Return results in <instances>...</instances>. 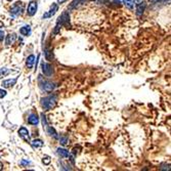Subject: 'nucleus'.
Masks as SVG:
<instances>
[{
  "instance_id": "obj_5",
  "label": "nucleus",
  "mask_w": 171,
  "mask_h": 171,
  "mask_svg": "<svg viewBox=\"0 0 171 171\" xmlns=\"http://www.w3.org/2000/svg\"><path fill=\"white\" fill-rule=\"evenodd\" d=\"M41 68H42V72H43V74H44L45 76H51L52 75V72H53V70H52V67L50 66L49 64H44V63H43L42 65H41Z\"/></svg>"
},
{
  "instance_id": "obj_17",
  "label": "nucleus",
  "mask_w": 171,
  "mask_h": 171,
  "mask_svg": "<svg viewBox=\"0 0 171 171\" xmlns=\"http://www.w3.org/2000/svg\"><path fill=\"white\" fill-rule=\"evenodd\" d=\"M32 147H33L34 149L42 148V147H43V141H40V139H35L34 141H32Z\"/></svg>"
},
{
  "instance_id": "obj_26",
  "label": "nucleus",
  "mask_w": 171,
  "mask_h": 171,
  "mask_svg": "<svg viewBox=\"0 0 171 171\" xmlns=\"http://www.w3.org/2000/svg\"><path fill=\"white\" fill-rule=\"evenodd\" d=\"M170 0H160V2H162V3H165V2H169Z\"/></svg>"
},
{
  "instance_id": "obj_8",
  "label": "nucleus",
  "mask_w": 171,
  "mask_h": 171,
  "mask_svg": "<svg viewBox=\"0 0 171 171\" xmlns=\"http://www.w3.org/2000/svg\"><path fill=\"white\" fill-rule=\"evenodd\" d=\"M17 83V78H14V79H7V80H4L2 83H1V85H2L4 88H9V87H12L14 84Z\"/></svg>"
},
{
  "instance_id": "obj_4",
  "label": "nucleus",
  "mask_w": 171,
  "mask_h": 171,
  "mask_svg": "<svg viewBox=\"0 0 171 171\" xmlns=\"http://www.w3.org/2000/svg\"><path fill=\"white\" fill-rule=\"evenodd\" d=\"M40 86H41V88L44 90V91H46V92H50V91H52L54 88L56 87V85L54 84V83H52V82H49V81H43V82H41L40 83Z\"/></svg>"
},
{
  "instance_id": "obj_13",
  "label": "nucleus",
  "mask_w": 171,
  "mask_h": 171,
  "mask_svg": "<svg viewBox=\"0 0 171 171\" xmlns=\"http://www.w3.org/2000/svg\"><path fill=\"white\" fill-rule=\"evenodd\" d=\"M84 0H73V2L70 4V6L68 7V9L69 10H73V9H75L76 7L78 6L79 4H81V3L83 2Z\"/></svg>"
},
{
  "instance_id": "obj_16",
  "label": "nucleus",
  "mask_w": 171,
  "mask_h": 171,
  "mask_svg": "<svg viewBox=\"0 0 171 171\" xmlns=\"http://www.w3.org/2000/svg\"><path fill=\"white\" fill-rule=\"evenodd\" d=\"M34 62H35V56L32 54V55H30L28 59H27V67H28L29 69H31L33 67Z\"/></svg>"
},
{
  "instance_id": "obj_25",
  "label": "nucleus",
  "mask_w": 171,
  "mask_h": 171,
  "mask_svg": "<svg viewBox=\"0 0 171 171\" xmlns=\"http://www.w3.org/2000/svg\"><path fill=\"white\" fill-rule=\"evenodd\" d=\"M4 39V33H3L2 31H0V42Z\"/></svg>"
},
{
  "instance_id": "obj_10",
  "label": "nucleus",
  "mask_w": 171,
  "mask_h": 171,
  "mask_svg": "<svg viewBox=\"0 0 171 171\" xmlns=\"http://www.w3.org/2000/svg\"><path fill=\"white\" fill-rule=\"evenodd\" d=\"M16 40H17V35H16V34H14V33L8 34V35L6 36L5 43H6V45H10V44H12V43H14Z\"/></svg>"
},
{
  "instance_id": "obj_22",
  "label": "nucleus",
  "mask_w": 171,
  "mask_h": 171,
  "mask_svg": "<svg viewBox=\"0 0 171 171\" xmlns=\"http://www.w3.org/2000/svg\"><path fill=\"white\" fill-rule=\"evenodd\" d=\"M42 161H43V163H44V165H48L50 163V161H51V159H50L49 156H44Z\"/></svg>"
},
{
  "instance_id": "obj_20",
  "label": "nucleus",
  "mask_w": 171,
  "mask_h": 171,
  "mask_svg": "<svg viewBox=\"0 0 171 171\" xmlns=\"http://www.w3.org/2000/svg\"><path fill=\"white\" fill-rule=\"evenodd\" d=\"M9 73V71H8V69L6 68H2L0 69V78H2L3 76H6L7 74Z\"/></svg>"
},
{
  "instance_id": "obj_23",
  "label": "nucleus",
  "mask_w": 171,
  "mask_h": 171,
  "mask_svg": "<svg viewBox=\"0 0 171 171\" xmlns=\"http://www.w3.org/2000/svg\"><path fill=\"white\" fill-rule=\"evenodd\" d=\"M59 141H61V143H62L63 145H66L67 143H68V138H67V137H61Z\"/></svg>"
},
{
  "instance_id": "obj_1",
  "label": "nucleus",
  "mask_w": 171,
  "mask_h": 171,
  "mask_svg": "<svg viewBox=\"0 0 171 171\" xmlns=\"http://www.w3.org/2000/svg\"><path fill=\"white\" fill-rule=\"evenodd\" d=\"M69 22H70V16H69V14L67 11L63 12V14H62L61 16L59 17V19H57V22H56V25H55V28H54L52 34H53V35L59 34V30H61L62 27L69 25Z\"/></svg>"
},
{
  "instance_id": "obj_19",
  "label": "nucleus",
  "mask_w": 171,
  "mask_h": 171,
  "mask_svg": "<svg viewBox=\"0 0 171 171\" xmlns=\"http://www.w3.org/2000/svg\"><path fill=\"white\" fill-rule=\"evenodd\" d=\"M47 132H48V134L53 136L54 138H57V133H56V131L52 128V127H47Z\"/></svg>"
},
{
  "instance_id": "obj_30",
  "label": "nucleus",
  "mask_w": 171,
  "mask_h": 171,
  "mask_svg": "<svg viewBox=\"0 0 171 171\" xmlns=\"http://www.w3.org/2000/svg\"><path fill=\"white\" fill-rule=\"evenodd\" d=\"M136 1H137V2H141V1H143V0H136Z\"/></svg>"
},
{
  "instance_id": "obj_14",
  "label": "nucleus",
  "mask_w": 171,
  "mask_h": 171,
  "mask_svg": "<svg viewBox=\"0 0 171 171\" xmlns=\"http://www.w3.org/2000/svg\"><path fill=\"white\" fill-rule=\"evenodd\" d=\"M57 154H59L62 158H68L69 156H70L68 151L65 150V149H61V148L57 149Z\"/></svg>"
},
{
  "instance_id": "obj_9",
  "label": "nucleus",
  "mask_w": 171,
  "mask_h": 171,
  "mask_svg": "<svg viewBox=\"0 0 171 171\" xmlns=\"http://www.w3.org/2000/svg\"><path fill=\"white\" fill-rule=\"evenodd\" d=\"M28 122H29V124L31 125H38L39 124V118H38V116L36 115V114H31V115L29 116Z\"/></svg>"
},
{
  "instance_id": "obj_18",
  "label": "nucleus",
  "mask_w": 171,
  "mask_h": 171,
  "mask_svg": "<svg viewBox=\"0 0 171 171\" xmlns=\"http://www.w3.org/2000/svg\"><path fill=\"white\" fill-rule=\"evenodd\" d=\"M124 4L128 7L129 9H132L134 6V0H123Z\"/></svg>"
},
{
  "instance_id": "obj_3",
  "label": "nucleus",
  "mask_w": 171,
  "mask_h": 171,
  "mask_svg": "<svg viewBox=\"0 0 171 171\" xmlns=\"http://www.w3.org/2000/svg\"><path fill=\"white\" fill-rule=\"evenodd\" d=\"M37 11V0H31V2L28 5V9H27V14L30 17H33L34 14Z\"/></svg>"
},
{
  "instance_id": "obj_15",
  "label": "nucleus",
  "mask_w": 171,
  "mask_h": 171,
  "mask_svg": "<svg viewBox=\"0 0 171 171\" xmlns=\"http://www.w3.org/2000/svg\"><path fill=\"white\" fill-rule=\"evenodd\" d=\"M20 33H21L23 36H28L29 34L31 33L30 27H29V26H25V27H23V28H21V30H20Z\"/></svg>"
},
{
  "instance_id": "obj_2",
  "label": "nucleus",
  "mask_w": 171,
  "mask_h": 171,
  "mask_svg": "<svg viewBox=\"0 0 171 171\" xmlns=\"http://www.w3.org/2000/svg\"><path fill=\"white\" fill-rule=\"evenodd\" d=\"M41 105H42L44 110H51L56 105V96L50 95L47 96V97H44V99H41Z\"/></svg>"
},
{
  "instance_id": "obj_27",
  "label": "nucleus",
  "mask_w": 171,
  "mask_h": 171,
  "mask_svg": "<svg viewBox=\"0 0 171 171\" xmlns=\"http://www.w3.org/2000/svg\"><path fill=\"white\" fill-rule=\"evenodd\" d=\"M65 1H67V0H57V2L59 3H64Z\"/></svg>"
},
{
  "instance_id": "obj_21",
  "label": "nucleus",
  "mask_w": 171,
  "mask_h": 171,
  "mask_svg": "<svg viewBox=\"0 0 171 171\" xmlns=\"http://www.w3.org/2000/svg\"><path fill=\"white\" fill-rule=\"evenodd\" d=\"M45 57H46L47 61H51L52 59V52L49 50H46L45 51Z\"/></svg>"
},
{
  "instance_id": "obj_24",
  "label": "nucleus",
  "mask_w": 171,
  "mask_h": 171,
  "mask_svg": "<svg viewBox=\"0 0 171 171\" xmlns=\"http://www.w3.org/2000/svg\"><path fill=\"white\" fill-rule=\"evenodd\" d=\"M6 95V91L3 90V89H0V99H2L4 96Z\"/></svg>"
},
{
  "instance_id": "obj_12",
  "label": "nucleus",
  "mask_w": 171,
  "mask_h": 171,
  "mask_svg": "<svg viewBox=\"0 0 171 171\" xmlns=\"http://www.w3.org/2000/svg\"><path fill=\"white\" fill-rule=\"evenodd\" d=\"M21 4H16L14 7L11 8V10H10V14H12V16H18V14H21V10H22V7L20 6Z\"/></svg>"
},
{
  "instance_id": "obj_11",
  "label": "nucleus",
  "mask_w": 171,
  "mask_h": 171,
  "mask_svg": "<svg viewBox=\"0 0 171 171\" xmlns=\"http://www.w3.org/2000/svg\"><path fill=\"white\" fill-rule=\"evenodd\" d=\"M145 2L138 3L137 6H136V14L137 16H141L143 14V11H145Z\"/></svg>"
},
{
  "instance_id": "obj_7",
  "label": "nucleus",
  "mask_w": 171,
  "mask_h": 171,
  "mask_svg": "<svg viewBox=\"0 0 171 171\" xmlns=\"http://www.w3.org/2000/svg\"><path fill=\"white\" fill-rule=\"evenodd\" d=\"M19 134L22 138H24L26 141H30V135H29L28 129H26L25 127H21L19 129Z\"/></svg>"
},
{
  "instance_id": "obj_6",
  "label": "nucleus",
  "mask_w": 171,
  "mask_h": 171,
  "mask_svg": "<svg viewBox=\"0 0 171 171\" xmlns=\"http://www.w3.org/2000/svg\"><path fill=\"white\" fill-rule=\"evenodd\" d=\"M57 9H59V6H57V4L53 3L49 11H47L46 14H43V19H48V18H51L52 16H53V14H55L56 11H57Z\"/></svg>"
},
{
  "instance_id": "obj_29",
  "label": "nucleus",
  "mask_w": 171,
  "mask_h": 171,
  "mask_svg": "<svg viewBox=\"0 0 171 171\" xmlns=\"http://www.w3.org/2000/svg\"><path fill=\"white\" fill-rule=\"evenodd\" d=\"M151 2H154V1H157V0H150Z\"/></svg>"
},
{
  "instance_id": "obj_31",
  "label": "nucleus",
  "mask_w": 171,
  "mask_h": 171,
  "mask_svg": "<svg viewBox=\"0 0 171 171\" xmlns=\"http://www.w3.org/2000/svg\"><path fill=\"white\" fill-rule=\"evenodd\" d=\"M8 1H11V0H8Z\"/></svg>"
},
{
  "instance_id": "obj_28",
  "label": "nucleus",
  "mask_w": 171,
  "mask_h": 171,
  "mask_svg": "<svg viewBox=\"0 0 171 171\" xmlns=\"http://www.w3.org/2000/svg\"><path fill=\"white\" fill-rule=\"evenodd\" d=\"M2 167H3V166H2V164H1V163H0V170H1V169H2Z\"/></svg>"
}]
</instances>
